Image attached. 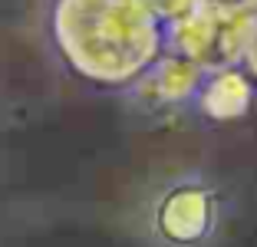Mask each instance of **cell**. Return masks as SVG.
<instances>
[{"label": "cell", "instance_id": "obj_5", "mask_svg": "<svg viewBox=\"0 0 257 247\" xmlns=\"http://www.w3.org/2000/svg\"><path fill=\"white\" fill-rule=\"evenodd\" d=\"M244 60H247V66H250V76L257 79V17H250L247 43H244Z\"/></svg>", "mask_w": 257, "mask_h": 247}, {"label": "cell", "instance_id": "obj_2", "mask_svg": "<svg viewBox=\"0 0 257 247\" xmlns=\"http://www.w3.org/2000/svg\"><path fill=\"white\" fill-rule=\"evenodd\" d=\"M214 224V198L208 188L185 181L175 185L155 208V231L172 247H195Z\"/></svg>", "mask_w": 257, "mask_h": 247}, {"label": "cell", "instance_id": "obj_4", "mask_svg": "<svg viewBox=\"0 0 257 247\" xmlns=\"http://www.w3.org/2000/svg\"><path fill=\"white\" fill-rule=\"evenodd\" d=\"M204 69L198 63L185 60V56H172L165 60L162 66L149 69L142 79V96L149 99L152 105H172V102H182V99L195 96L198 92V82H201Z\"/></svg>", "mask_w": 257, "mask_h": 247}, {"label": "cell", "instance_id": "obj_3", "mask_svg": "<svg viewBox=\"0 0 257 247\" xmlns=\"http://www.w3.org/2000/svg\"><path fill=\"white\" fill-rule=\"evenodd\" d=\"M250 96H254L250 76H244L241 69H234V66H218V69L201 76L195 102H198V109H201V115L224 122V119L244 115V109L250 105Z\"/></svg>", "mask_w": 257, "mask_h": 247}, {"label": "cell", "instance_id": "obj_1", "mask_svg": "<svg viewBox=\"0 0 257 247\" xmlns=\"http://www.w3.org/2000/svg\"><path fill=\"white\" fill-rule=\"evenodd\" d=\"M50 27L63 60L96 82L132 79L159 50L149 0H56Z\"/></svg>", "mask_w": 257, "mask_h": 247}]
</instances>
